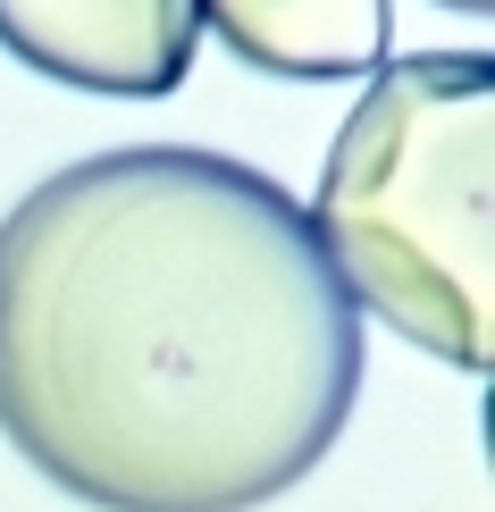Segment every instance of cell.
<instances>
[{"label": "cell", "mask_w": 495, "mask_h": 512, "mask_svg": "<svg viewBox=\"0 0 495 512\" xmlns=\"http://www.w3.org/2000/svg\"><path fill=\"white\" fill-rule=\"evenodd\" d=\"M311 236L353 311L479 378L495 361V68L487 51L386 59L319 168Z\"/></svg>", "instance_id": "2"}, {"label": "cell", "mask_w": 495, "mask_h": 512, "mask_svg": "<svg viewBox=\"0 0 495 512\" xmlns=\"http://www.w3.org/2000/svg\"><path fill=\"white\" fill-rule=\"evenodd\" d=\"M445 9H470V17H487V9H495V0H445Z\"/></svg>", "instance_id": "5"}, {"label": "cell", "mask_w": 495, "mask_h": 512, "mask_svg": "<svg viewBox=\"0 0 495 512\" xmlns=\"http://www.w3.org/2000/svg\"><path fill=\"white\" fill-rule=\"evenodd\" d=\"M0 42L84 93H177L202 42V0H0Z\"/></svg>", "instance_id": "3"}, {"label": "cell", "mask_w": 495, "mask_h": 512, "mask_svg": "<svg viewBox=\"0 0 495 512\" xmlns=\"http://www.w3.org/2000/svg\"><path fill=\"white\" fill-rule=\"evenodd\" d=\"M361 311L277 177L126 143L0 219V429L101 512H252L328 462Z\"/></svg>", "instance_id": "1"}, {"label": "cell", "mask_w": 495, "mask_h": 512, "mask_svg": "<svg viewBox=\"0 0 495 512\" xmlns=\"http://www.w3.org/2000/svg\"><path fill=\"white\" fill-rule=\"evenodd\" d=\"M202 26H219L244 68L303 84L386 68V0H202Z\"/></svg>", "instance_id": "4"}]
</instances>
